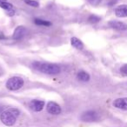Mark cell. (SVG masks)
Returning a JSON list of instances; mask_svg holds the SVG:
<instances>
[{
  "mask_svg": "<svg viewBox=\"0 0 127 127\" xmlns=\"http://www.w3.org/2000/svg\"><path fill=\"white\" fill-rule=\"evenodd\" d=\"M33 66L37 71L48 75H57L60 72L59 66L55 64L36 62V63L33 64Z\"/></svg>",
  "mask_w": 127,
  "mask_h": 127,
  "instance_id": "6da1fadb",
  "label": "cell"
},
{
  "mask_svg": "<svg viewBox=\"0 0 127 127\" xmlns=\"http://www.w3.org/2000/svg\"><path fill=\"white\" fill-rule=\"evenodd\" d=\"M19 115V111L17 109H9L4 111L0 115V119L4 125L7 126H11L15 124L17 118Z\"/></svg>",
  "mask_w": 127,
  "mask_h": 127,
  "instance_id": "7a4b0ae2",
  "label": "cell"
},
{
  "mask_svg": "<svg viewBox=\"0 0 127 127\" xmlns=\"http://www.w3.org/2000/svg\"><path fill=\"white\" fill-rule=\"evenodd\" d=\"M24 85V80L20 77H12L6 82V87L10 91L19 90Z\"/></svg>",
  "mask_w": 127,
  "mask_h": 127,
  "instance_id": "3957f363",
  "label": "cell"
},
{
  "mask_svg": "<svg viewBox=\"0 0 127 127\" xmlns=\"http://www.w3.org/2000/svg\"><path fill=\"white\" fill-rule=\"evenodd\" d=\"M81 119L85 122H96L99 119V115L95 111H87L81 115Z\"/></svg>",
  "mask_w": 127,
  "mask_h": 127,
  "instance_id": "277c9868",
  "label": "cell"
},
{
  "mask_svg": "<svg viewBox=\"0 0 127 127\" xmlns=\"http://www.w3.org/2000/svg\"><path fill=\"white\" fill-rule=\"evenodd\" d=\"M47 111L49 113L52 115H58L61 112V108L57 103L55 102H49L47 104Z\"/></svg>",
  "mask_w": 127,
  "mask_h": 127,
  "instance_id": "5b68a950",
  "label": "cell"
},
{
  "mask_svg": "<svg viewBox=\"0 0 127 127\" xmlns=\"http://www.w3.org/2000/svg\"><path fill=\"white\" fill-rule=\"evenodd\" d=\"M114 107L118 108L120 110L127 111V97H122V98H118L113 102Z\"/></svg>",
  "mask_w": 127,
  "mask_h": 127,
  "instance_id": "8992f818",
  "label": "cell"
},
{
  "mask_svg": "<svg viewBox=\"0 0 127 127\" xmlns=\"http://www.w3.org/2000/svg\"><path fill=\"white\" fill-rule=\"evenodd\" d=\"M27 31L24 26H18L15 29L14 33H13V38L15 40H19V39L23 38L25 35L26 34Z\"/></svg>",
  "mask_w": 127,
  "mask_h": 127,
  "instance_id": "52a82bcc",
  "label": "cell"
},
{
  "mask_svg": "<svg viewBox=\"0 0 127 127\" xmlns=\"http://www.w3.org/2000/svg\"><path fill=\"white\" fill-rule=\"evenodd\" d=\"M115 14L118 18H125L127 17V5L122 4L115 9Z\"/></svg>",
  "mask_w": 127,
  "mask_h": 127,
  "instance_id": "ba28073f",
  "label": "cell"
},
{
  "mask_svg": "<svg viewBox=\"0 0 127 127\" xmlns=\"http://www.w3.org/2000/svg\"><path fill=\"white\" fill-rule=\"evenodd\" d=\"M109 25L111 28L118 31H125L127 30V25L123 22L119 21H111L109 22Z\"/></svg>",
  "mask_w": 127,
  "mask_h": 127,
  "instance_id": "9c48e42d",
  "label": "cell"
},
{
  "mask_svg": "<svg viewBox=\"0 0 127 127\" xmlns=\"http://www.w3.org/2000/svg\"><path fill=\"white\" fill-rule=\"evenodd\" d=\"M30 106L34 111H40L44 106V102L41 100H32L30 104Z\"/></svg>",
  "mask_w": 127,
  "mask_h": 127,
  "instance_id": "30bf717a",
  "label": "cell"
},
{
  "mask_svg": "<svg viewBox=\"0 0 127 127\" xmlns=\"http://www.w3.org/2000/svg\"><path fill=\"white\" fill-rule=\"evenodd\" d=\"M71 45H72L73 47L76 48V49H78V50H82L84 48L83 43H82L81 40H80V39H78V37H71Z\"/></svg>",
  "mask_w": 127,
  "mask_h": 127,
  "instance_id": "8fae6325",
  "label": "cell"
},
{
  "mask_svg": "<svg viewBox=\"0 0 127 127\" xmlns=\"http://www.w3.org/2000/svg\"><path fill=\"white\" fill-rule=\"evenodd\" d=\"M77 76H78V80H80V81H82V82H87L90 80V75L84 71H80L78 73Z\"/></svg>",
  "mask_w": 127,
  "mask_h": 127,
  "instance_id": "7c38bea8",
  "label": "cell"
},
{
  "mask_svg": "<svg viewBox=\"0 0 127 127\" xmlns=\"http://www.w3.org/2000/svg\"><path fill=\"white\" fill-rule=\"evenodd\" d=\"M36 25H42V26H50L51 25L49 21H46V20H44V19H40V18H36L34 20Z\"/></svg>",
  "mask_w": 127,
  "mask_h": 127,
  "instance_id": "4fadbf2b",
  "label": "cell"
},
{
  "mask_svg": "<svg viewBox=\"0 0 127 127\" xmlns=\"http://www.w3.org/2000/svg\"><path fill=\"white\" fill-rule=\"evenodd\" d=\"M25 2L30 6H32V7H37L39 5L38 2H37L35 0H25Z\"/></svg>",
  "mask_w": 127,
  "mask_h": 127,
  "instance_id": "5bb4252c",
  "label": "cell"
},
{
  "mask_svg": "<svg viewBox=\"0 0 127 127\" xmlns=\"http://www.w3.org/2000/svg\"><path fill=\"white\" fill-rule=\"evenodd\" d=\"M99 21H100V18L96 16V15H92V16H90V18H89V22H91V23L95 24Z\"/></svg>",
  "mask_w": 127,
  "mask_h": 127,
  "instance_id": "9a60e30c",
  "label": "cell"
},
{
  "mask_svg": "<svg viewBox=\"0 0 127 127\" xmlns=\"http://www.w3.org/2000/svg\"><path fill=\"white\" fill-rule=\"evenodd\" d=\"M102 0H88V2L92 5H98Z\"/></svg>",
  "mask_w": 127,
  "mask_h": 127,
  "instance_id": "2e32d148",
  "label": "cell"
},
{
  "mask_svg": "<svg viewBox=\"0 0 127 127\" xmlns=\"http://www.w3.org/2000/svg\"><path fill=\"white\" fill-rule=\"evenodd\" d=\"M120 71H121V72L123 73L124 75L127 76V64H125L124 66H122L121 69H120Z\"/></svg>",
  "mask_w": 127,
  "mask_h": 127,
  "instance_id": "e0dca14e",
  "label": "cell"
},
{
  "mask_svg": "<svg viewBox=\"0 0 127 127\" xmlns=\"http://www.w3.org/2000/svg\"><path fill=\"white\" fill-rule=\"evenodd\" d=\"M2 111V106H0V112Z\"/></svg>",
  "mask_w": 127,
  "mask_h": 127,
  "instance_id": "ac0fdd59",
  "label": "cell"
}]
</instances>
